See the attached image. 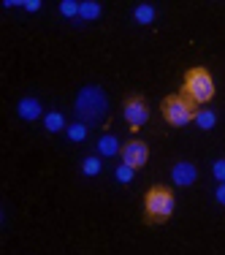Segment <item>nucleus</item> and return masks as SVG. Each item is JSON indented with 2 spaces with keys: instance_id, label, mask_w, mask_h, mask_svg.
I'll list each match as a JSON object with an SVG mask.
<instances>
[{
  "instance_id": "obj_8",
  "label": "nucleus",
  "mask_w": 225,
  "mask_h": 255,
  "mask_svg": "<svg viewBox=\"0 0 225 255\" xmlns=\"http://www.w3.org/2000/svg\"><path fill=\"white\" fill-rule=\"evenodd\" d=\"M16 114L22 120H27V123H33V120H38L44 114V106H41L38 98H22L19 106H16Z\"/></svg>"
},
{
  "instance_id": "obj_5",
  "label": "nucleus",
  "mask_w": 225,
  "mask_h": 255,
  "mask_svg": "<svg viewBox=\"0 0 225 255\" xmlns=\"http://www.w3.org/2000/svg\"><path fill=\"white\" fill-rule=\"evenodd\" d=\"M122 117L130 125V130H141L149 123V106L141 95H127L122 103Z\"/></svg>"
},
{
  "instance_id": "obj_11",
  "label": "nucleus",
  "mask_w": 225,
  "mask_h": 255,
  "mask_svg": "<svg viewBox=\"0 0 225 255\" xmlns=\"http://www.w3.org/2000/svg\"><path fill=\"white\" fill-rule=\"evenodd\" d=\"M133 19H136L138 25H152V22H155V5H149V3L136 5V8H133Z\"/></svg>"
},
{
  "instance_id": "obj_4",
  "label": "nucleus",
  "mask_w": 225,
  "mask_h": 255,
  "mask_svg": "<svg viewBox=\"0 0 225 255\" xmlns=\"http://www.w3.org/2000/svg\"><path fill=\"white\" fill-rule=\"evenodd\" d=\"M160 112H163V117H166L168 125L185 128V125H190L193 120H196L198 106H196V103H193L190 98H185L182 93H176V95H168V98H163Z\"/></svg>"
},
{
  "instance_id": "obj_15",
  "label": "nucleus",
  "mask_w": 225,
  "mask_h": 255,
  "mask_svg": "<svg viewBox=\"0 0 225 255\" xmlns=\"http://www.w3.org/2000/svg\"><path fill=\"white\" fill-rule=\"evenodd\" d=\"M65 133H68V138L71 141H84V138H87V125L84 123H74V125H68L65 128Z\"/></svg>"
},
{
  "instance_id": "obj_9",
  "label": "nucleus",
  "mask_w": 225,
  "mask_h": 255,
  "mask_svg": "<svg viewBox=\"0 0 225 255\" xmlns=\"http://www.w3.org/2000/svg\"><path fill=\"white\" fill-rule=\"evenodd\" d=\"M119 152H122V147H119V138L114 133H103L98 138V155L101 157H114Z\"/></svg>"
},
{
  "instance_id": "obj_13",
  "label": "nucleus",
  "mask_w": 225,
  "mask_h": 255,
  "mask_svg": "<svg viewBox=\"0 0 225 255\" xmlns=\"http://www.w3.org/2000/svg\"><path fill=\"white\" fill-rule=\"evenodd\" d=\"M79 16H82V19H98L101 16V3H93V0H84L82 3V8H79Z\"/></svg>"
},
{
  "instance_id": "obj_6",
  "label": "nucleus",
  "mask_w": 225,
  "mask_h": 255,
  "mask_svg": "<svg viewBox=\"0 0 225 255\" xmlns=\"http://www.w3.org/2000/svg\"><path fill=\"white\" fill-rule=\"evenodd\" d=\"M119 157H122L125 166H130V168H141L144 163L149 160V147L141 141V138H133V141H127L125 147H122Z\"/></svg>"
},
{
  "instance_id": "obj_18",
  "label": "nucleus",
  "mask_w": 225,
  "mask_h": 255,
  "mask_svg": "<svg viewBox=\"0 0 225 255\" xmlns=\"http://www.w3.org/2000/svg\"><path fill=\"white\" fill-rule=\"evenodd\" d=\"M212 174H215L217 182H225V160H217L215 166H212Z\"/></svg>"
},
{
  "instance_id": "obj_3",
  "label": "nucleus",
  "mask_w": 225,
  "mask_h": 255,
  "mask_svg": "<svg viewBox=\"0 0 225 255\" xmlns=\"http://www.w3.org/2000/svg\"><path fill=\"white\" fill-rule=\"evenodd\" d=\"M182 95L190 98L196 106H204L215 98V79L204 68V65H196L185 74V84H182Z\"/></svg>"
},
{
  "instance_id": "obj_2",
  "label": "nucleus",
  "mask_w": 225,
  "mask_h": 255,
  "mask_svg": "<svg viewBox=\"0 0 225 255\" xmlns=\"http://www.w3.org/2000/svg\"><path fill=\"white\" fill-rule=\"evenodd\" d=\"M76 114L82 117V123L87 125H98L109 117V98L101 87L87 84V87L79 90L76 95Z\"/></svg>"
},
{
  "instance_id": "obj_1",
  "label": "nucleus",
  "mask_w": 225,
  "mask_h": 255,
  "mask_svg": "<svg viewBox=\"0 0 225 255\" xmlns=\"http://www.w3.org/2000/svg\"><path fill=\"white\" fill-rule=\"evenodd\" d=\"M174 206H176V198H174V190L166 185H155L147 190L144 196V223L147 226H160L166 223L168 217L174 215Z\"/></svg>"
},
{
  "instance_id": "obj_12",
  "label": "nucleus",
  "mask_w": 225,
  "mask_h": 255,
  "mask_svg": "<svg viewBox=\"0 0 225 255\" xmlns=\"http://www.w3.org/2000/svg\"><path fill=\"white\" fill-rule=\"evenodd\" d=\"M44 128L49 133H60L65 128V117L60 112H49V114H44Z\"/></svg>"
},
{
  "instance_id": "obj_16",
  "label": "nucleus",
  "mask_w": 225,
  "mask_h": 255,
  "mask_svg": "<svg viewBox=\"0 0 225 255\" xmlns=\"http://www.w3.org/2000/svg\"><path fill=\"white\" fill-rule=\"evenodd\" d=\"M79 8H82V3H76V0H63V3H60V14H63L65 19L79 16Z\"/></svg>"
},
{
  "instance_id": "obj_14",
  "label": "nucleus",
  "mask_w": 225,
  "mask_h": 255,
  "mask_svg": "<svg viewBox=\"0 0 225 255\" xmlns=\"http://www.w3.org/2000/svg\"><path fill=\"white\" fill-rule=\"evenodd\" d=\"M82 174L84 177H98L101 174V157H84V163H82Z\"/></svg>"
},
{
  "instance_id": "obj_7",
  "label": "nucleus",
  "mask_w": 225,
  "mask_h": 255,
  "mask_svg": "<svg viewBox=\"0 0 225 255\" xmlns=\"http://www.w3.org/2000/svg\"><path fill=\"white\" fill-rule=\"evenodd\" d=\"M171 179H174V185H179V187H190V185H196V179H198V168L193 166L190 160H179V163H174V168H171Z\"/></svg>"
},
{
  "instance_id": "obj_19",
  "label": "nucleus",
  "mask_w": 225,
  "mask_h": 255,
  "mask_svg": "<svg viewBox=\"0 0 225 255\" xmlns=\"http://www.w3.org/2000/svg\"><path fill=\"white\" fill-rule=\"evenodd\" d=\"M215 198H217V204H223V206H225V182H220V185H217Z\"/></svg>"
},
{
  "instance_id": "obj_20",
  "label": "nucleus",
  "mask_w": 225,
  "mask_h": 255,
  "mask_svg": "<svg viewBox=\"0 0 225 255\" xmlns=\"http://www.w3.org/2000/svg\"><path fill=\"white\" fill-rule=\"evenodd\" d=\"M22 8H25V11H38L41 8V0H27V3H22Z\"/></svg>"
},
{
  "instance_id": "obj_17",
  "label": "nucleus",
  "mask_w": 225,
  "mask_h": 255,
  "mask_svg": "<svg viewBox=\"0 0 225 255\" xmlns=\"http://www.w3.org/2000/svg\"><path fill=\"white\" fill-rule=\"evenodd\" d=\"M114 177H117V182H122V185H127V182H133V177H136V168L130 166H117V171H114Z\"/></svg>"
},
{
  "instance_id": "obj_10",
  "label": "nucleus",
  "mask_w": 225,
  "mask_h": 255,
  "mask_svg": "<svg viewBox=\"0 0 225 255\" xmlns=\"http://www.w3.org/2000/svg\"><path fill=\"white\" fill-rule=\"evenodd\" d=\"M201 130H212V128L217 125V114L212 112V109H204V106H198V112H196V120H193Z\"/></svg>"
}]
</instances>
